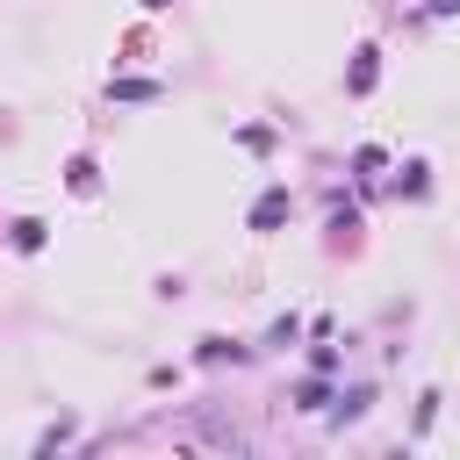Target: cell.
I'll use <instances>...</instances> for the list:
<instances>
[{
  "mask_svg": "<svg viewBox=\"0 0 460 460\" xmlns=\"http://www.w3.org/2000/svg\"><path fill=\"white\" fill-rule=\"evenodd\" d=\"M288 209H295V202H288V188H266V195L252 202V230H280Z\"/></svg>",
  "mask_w": 460,
  "mask_h": 460,
  "instance_id": "6da1fadb",
  "label": "cell"
},
{
  "mask_svg": "<svg viewBox=\"0 0 460 460\" xmlns=\"http://www.w3.org/2000/svg\"><path fill=\"white\" fill-rule=\"evenodd\" d=\"M374 73H381V65H374V50H360V58H353V73H345V87L367 94V87H374Z\"/></svg>",
  "mask_w": 460,
  "mask_h": 460,
  "instance_id": "7a4b0ae2",
  "label": "cell"
},
{
  "mask_svg": "<svg viewBox=\"0 0 460 460\" xmlns=\"http://www.w3.org/2000/svg\"><path fill=\"white\" fill-rule=\"evenodd\" d=\"M115 101H158V80H115Z\"/></svg>",
  "mask_w": 460,
  "mask_h": 460,
  "instance_id": "3957f363",
  "label": "cell"
},
{
  "mask_svg": "<svg viewBox=\"0 0 460 460\" xmlns=\"http://www.w3.org/2000/svg\"><path fill=\"white\" fill-rule=\"evenodd\" d=\"M36 245H43V223L22 216V223H15V252H36Z\"/></svg>",
  "mask_w": 460,
  "mask_h": 460,
  "instance_id": "277c9868",
  "label": "cell"
},
{
  "mask_svg": "<svg viewBox=\"0 0 460 460\" xmlns=\"http://www.w3.org/2000/svg\"><path fill=\"white\" fill-rule=\"evenodd\" d=\"M324 402H331L324 381H303V388H295V410H324Z\"/></svg>",
  "mask_w": 460,
  "mask_h": 460,
  "instance_id": "5b68a950",
  "label": "cell"
},
{
  "mask_svg": "<svg viewBox=\"0 0 460 460\" xmlns=\"http://www.w3.org/2000/svg\"><path fill=\"white\" fill-rule=\"evenodd\" d=\"M295 338H303V317H280V324L266 331V345H295Z\"/></svg>",
  "mask_w": 460,
  "mask_h": 460,
  "instance_id": "8992f818",
  "label": "cell"
},
{
  "mask_svg": "<svg viewBox=\"0 0 460 460\" xmlns=\"http://www.w3.org/2000/svg\"><path fill=\"white\" fill-rule=\"evenodd\" d=\"M432 180H425V165H402V180H395V195H425Z\"/></svg>",
  "mask_w": 460,
  "mask_h": 460,
  "instance_id": "52a82bcc",
  "label": "cell"
},
{
  "mask_svg": "<svg viewBox=\"0 0 460 460\" xmlns=\"http://www.w3.org/2000/svg\"><path fill=\"white\" fill-rule=\"evenodd\" d=\"M353 172H360V180H374V172H381V151L367 144V151H353Z\"/></svg>",
  "mask_w": 460,
  "mask_h": 460,
  "instance_id": "ba28073f",
  "label": "cell"
},
{
  "mask_svg": "<svg viewBox=\"0 0 460 460\" xmlns=\"http://www.w3.org/2000/svg\"><path fill=\"white\" fill-rule=\"evenodd\" d=\"M453 8H460V0H432V15H453Z\"/></svg>",
  "mask_w": 460,
  "mask_h": 460,
  "instance_id": "9c48e42d",
  "label": "cell"
}]
</instances>
